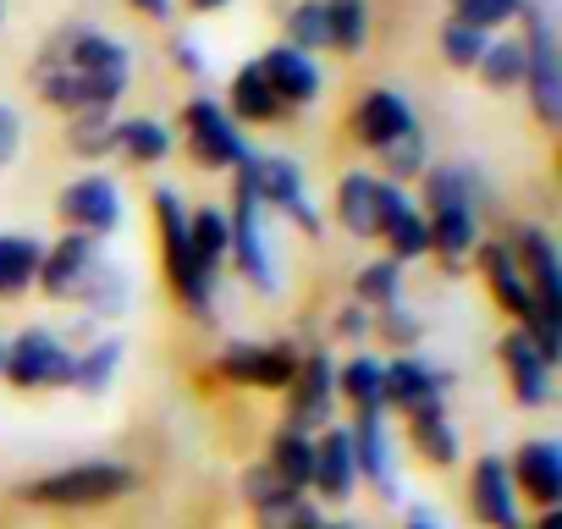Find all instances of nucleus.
Segmentation results:
<instances>
[{
  "mask_svg": "<svg viewBox=\"0 0 562 529\" xmlns=\"http://www.w3.org/2000/svg\"><path fill=\"white\" fill-rule=\"evenodd\" d=\"M138 78V56L122 34L100 29V23H61L56 34H45V45L29 61V89L45 111L67 116H89V111H122V100L133 94Z\"/></svg>",
  "mask_w": 562,
  "mask_h": 529,
  "instance_id": "1",
  "label": "nucleus"
},
{
  "mask_svg": "<svg viewBox=\"0 0 562 529\" xmlns=\"http://www.w3.org/2000/svg\"><path fill=\"white\" fill-rule=\"evenodd\" d=\"M430 232V259L441 264V277H463L474 264V248L491 237L485 232V177L469 160H436L419 188H414Z\"/></svg>",
  "mask_w": 562,
  "mask_h": 529,
  "instance_id": "2",
  "label": "nucleus"
},
{
  "mask_svg": "<svg viewBox=\"0 0 562 529\" xmlns=\"http://www.w3.org/2000/svg\"><path fill=\"white\" fill-rule=\"evenodd\" d=\"M149 232H155V259H160V277L171 304L182 309V320L193 326H215L221 315V277L199 271L193 248H188V199L171 182L149 188Z\"/></svg>",
  "mask_w": 562,
  "mask_h": 529,
  "instance_id": "3",
  "label": "nucleus"
},
{
  "mask_svg": "<svg viewBox=\"0 0 562 529\" xmlns=\"http://www.w3.org/2000/svg\"><path fill=\"white\" fill-rule=\"evenodd\" d=\"M127 496H138V469L127 458H78L18 485V502L40 513H100Z\"/></svg>",
  "mask_w": 562,
  "mask_h": 529,
  "instance_id": "4",
  "label": "nucleus"
},
{
  "mask_svg": "<svg viewBox=\"0 0 562 529\" xmlns=\"http://www.w3.org/2000/svg\"><path fill=\"white\" fill-rule=\"evenodd\" d=\"M232 182L248 188V199H254L265 215H281V221H288L299 237H310V243H321V237L331 232L326 210L315 204V188H310L304 160L288 155V149H248V160L232 171Z\"/></svg>",
  "mask_w": 562,
  "mask_h": 529,
  "instance_id": "5",
  "label": "nucleus"
},
{
  "mask_svg": "<svg viewBox=\"0 0 562 529\" xmlns=\"http://www.w3.org/2000/svg\"><path fill=\"white\" fill-rule=\"evenodd\" d=\"M171 127H177V149H188V160L199 171H210V177H232L248 160V149H254V138L226 116L221 94H210V89H193Z\"/></svg>",
  "mask_w": 562,
  "mask_h": 529,
  "instance_id": "6",
  "label": "nucleus"
},
{
  "mask_svg": "<svg viewBox=\"0 0 562 529\" xmlns=\"http://www.w3.org/2000/svg\"><path fill=\"white\" fill-rule=\"evenodd\" d=\"M518 40H524V89L518 94H524L535 127L557 133L562 127V40H557V18L546 0H529Z\"/></svg>",
  "mask_w": 562,
  "mask_h": 529,
  "instance_id": "7",
  "label": "nucleus"
},
{
  "mask_svg": "<svg viewBox=\"0 0 562 529\" xmlns=\"http://www.w3.org/2000/svg\"><path fill=\"white\" fill-rule=\"evenodd\" d=\"M299 353H304L299 337H237V342L215 348L210 381L232 386V392H276L281 397L299 370Z\"/></svg>",
  "mask_w": 562,
  "mask_h": 529,
  "instance_id": "8",
  "label": "nucleus"
},
{
  "mask_svg": "<svg viewBox=\"0 0 562 529\" xmlns=\"http://www.w3.org/2000/svg\"><path fill=\"white\" fill-rule=\"evenodd\" d=\"M0 386H12L18 397H45V392H67L72 386V342L45 326L29 320L7 337V370H0Z\"/></svg>",
  "mask_w": 562,
  "mask_h": 529,
  "instance_id": "9",
  "label": "nucleus"
},
{
  "mask_svg": "<svg viewBox=\"0 0 562 529\" xmlns=\"http://www.w3.org/2000/svg\"><path fill=\"white\" fill-rule=\"evenodd\" d=\"M226 226H232V248H226V271H237L259 299H281L288 277H281V259H276V243H270V215L248 199V188L232 182L226 193Z\"/></svg>",
  "mask_w": 562,
  "mask_h": 529,
  "instance_id": "10",
  "label": "nucleus"
},
{
  "mask_svg": "<svg viewBox=\"0 0 562 529\" xmlns=\"http://www.w3.org/2000/svg\"><path fill=\"white\" fill-rule=\"evenodd\" d=\"M56 221H61V232L111 243L127 226V188L105 166L100 171H72L61 182V193H56Z\"/></svg>",
  "mask_w": 562,
  "mask_h": 529,
  "instance_id": "11",
  "label": "nucleus"
},
{
  "mask_svg": "<svg viewBox=\"0 0 562 529\" xmlns=\"http://www.w3.org/2000/svg\"><path fill=\"white\" fill-rule=\"evenodd\" d=\"M281 425L293 430H326L337 425V353L326 342H304L299 353V370L281 392Z\"/></svg>",
  "mask_w": 562,
  "mask_h": 529,
  "instance_id": "12",
  "label": "nucleus"
},
{
  "mask_svg": "<svg viewBox=\"0 0 562 529\" xmlns=\"http://www.w3.org/2000/svg\"><path fill=\"white\" fill-rule=\"evenodd\" d=\"M452 370L436 364L430 353H397L381 364V414L386 419H414V414H436L452 408Z\"/></svg>",
  "mask_w": 562,
  "mask_h": 529,
  "instance_id": "13",
  "label": "nucleus"
},
{
  "mask_svg": "<svg viewBox=\"0 0 562 529\" xmlns=\"http://www.w3.org/2000/svg\"><path fill=\"white\" fill-rule=\"evenodd\" d=\"M502 243H507V254L518 264V277H524L535 309L562 320V248H557L551 226L546 221H513Z\"/></svg>",
  "mask_w": 562,
  "mask_h": 529,
  "instance_id": "14",
  "label": "nucleus"
},
{
  "mask_svg": "<svg viewBox=\"0 0 562 529\" xmlns=\"http://www.w3.org/2000/svg\"><path fill=\"white\" fill-rule=\"evenodd\" d=\"M105 254H111L105 243L78 237V232H56V237H45V259H40V282H34V293L50 299V304H78Z\"/></svg>",
  "mask_w": 562,
  "mask_h": 529,
  "instance_id": "15",
  "label": "nucleus"
},
{
  "mask_svg": "<svg viewBox=\"0 0 562 529\" xmlns=\"http://www.w3.org/2000/svg\"><path fill=\"white\" fill-rule=\"evenodd\" d=\"M496 370H502V381H507V397H513V408H524V414H540V408H551V397H557V364L524 337V331H502V342H496Z\"/></svg>",
  "mask_w": 562,
  "mask_h": 529,
  "instance_id": "16",
  "label": "nucleus"
},
{
  "mask_svg": "<svg viewBox=\"0 0 562 529\" xmlns=\"http://www.w3.org/2000/svg\"><path fill=\"white\" fill-rule=\"evenodd\" d=\"M408 127H419V111H414V100H408L403 89H392V83L364 89V94L353 100V111H348V144L364 149V155H381V149H386L392 138H403Z\"/></svg>",
  "mask_w": 562,
  "mask_h": 529,
  "instance_id": "17",
  "label": "nucleus"
},
{
  "mask_svg": "<svg viewBox=\"0 0 562 529\" xmlns=\"http://www.w3.org/2000/svg\"><path fill=\"white\" fill-rule=\"evenodd\" d=\"M353 436V463H359V491H375L381 502H403V474H397V430L386 414H359L348 419Z\"/></svg>",
  "mask_w": 562,
  "mask_h": 529,
  "instance_id": "18",
  "label": "nucleus"
},
{
  "mask_svg": "<svg viewBox=\"0 0 562 529\" xmlns=\"http://www.w3.org/2000/svg\"><path fill=\"white\" fill-rule=\"evenodd\" d=\"M463 507L480 529H513L524 524V502L507 480V458L502 452H474L469 474H463Z\"/></svg>",
  "mask_w": 562,
  "mask_h": 529,
  "instance_id": "19",
  "label": "nucleus"
},
{
  "mask_svg": "<svg viewBox=\"0 0 562 529\" xmlns=\"http://www.w3.org/2000/svg\"><path fill=\"white\" fill-rule=\"evenodd\" d=\"M254 61H259L270 94L288 105V116H304V111H315L326 100V67H321V56H304L293 45H270Z\"/></svg>",
  "mask_w": 562,
  "mask_h": 529,
  "instance_id": "20",
  "label": "nucleus"
},
{
  "mask_svg": "<svg viewBox=\"0 0 562 529\" xmlns=\"http://www.w3.org/2000/svg\"><path fill=\"white\" fill-rule=\"evenodd\" d=\"M507 458V480L518 491V502H529L535 513L562 507V447L551 436H524Z\"/></svg>",
  "mask_w": 562,
  "mask_h": 529,
  "instance_id": "21",
  "label": "nucleus"
},
{
  "mask_svg": "<svg viewBox=\"0 0 562 529\" xmlns=\"http://www.w3.org/2000/svg\"><path fill=\"white\" fill-rule=\"evenodd\" d=\"M375 243L386 259H397L403 271L419 259H430V232H425V210L414 199V188H392L381 182V226H375Z\"/></svg>",
  "mask_w": 562,
  "mask_h": 529,
  "instance_id": "22",
  "label": "nucleus"
},
{
  "mask_svg": "<svg viewBox=\"0 0 562 529\" xmlns=\"http://www.w3.org/2000/svg\"><path fill=\"white\" fill-rule=\"evenodd\" d=\"M310 496L321 507H348L359 496V463H353V436L348 419L315 430V474H310Z\"/></svg>",
  "mask_w": 562,
  "mask_h": 529,
  "instance_id": "23",
  "label": "nucleus"
},
{
  "mask_svg": "<svg viewBox=\"0 0 562 529\" xmlns=\"http://www.w3.org/2000/svg\"><path fill=\"white\" fill-rule=\"evenodd\" d=\"M342 237L353 243H375V226H381V177L370 166H348L331 188V215H326Z\"/></svg>",
  "mask_w": 562,
  "mask_h": 529,
  "instance_id": "24",
  "label": "nucleus"
},
{
  "mask_svg": "<svg viewBox=\"0 0 562 529\" xmlns=\"http://www.w3.org/2000/svg\"><path fill=\"white\" fill-rule=\"evenodd\" d=\"M474 277L485 282V293H491V304H496V315H502L507 326H524L529 315H540L502 237H485V243L474 248Z\"/></svg>",
  "mask_w": 562,
  "mask_h": 529,
  "instance_id": "25",
  "label": "nucleus"
},
{
  "mask_svg": "<svg viewBox=\"0 0 562 529\" xmlns=\"http://www.w3.org/2000/svg\"><path fill=\"white\" fill-rule=\"evenodd\" d=\"M221 105H226V116H232L243 133H248V127H281V122H293L288 105L270 94V83H265V72H259L254 56L232 67V78H226V89H221Z\"/></svg>",
  "mask_w": 562,
  "mask_h": 529,
  "instance_id": "26",
  "label": "nucleus"
},
{
  "mask_svg": "<svg viewBox=\"0 0 562 529\" xmlns=\"http://www.w3.org/2000/svg\"><path fill=\"white\" fill-rule=\"evenodd\" d=\"M397 447H408L414 463H425L430 474H447V469L463 463V430H458L452 408H436V414H414V419H403Z\"/></svg>",
  "mask_w": 562,
  "mask_h": 529,
  "instance_id": "27",
  "label": "nucleus"
},
{
  "mask_svg": "<svg viewBox=\"0 0 562 529\" xmlns=\"http://www.w3.org/2000/svg\"><path fill=\"white\" fill-rule=\"evenodd\" d=\"M177 155V127L166 116H149V111H122L116 116V160L133 166V171H155Z\"/></svg>",
  "mask_w": 562,
  "mask_h": 529,
  "instance_id": "28",
  "label": "nucleus"
},
{
  "mask_svg": "<svg viewBox=\"0 0 562 529\" xmlns=\"http://www.w3.org/2000/svg\"><path fill=\"white\" fill-rule=\"evenodd\" d=\"M122 370H127V342L116 331H94L89 342L72 348V386L67 392L100 403V397H111V386L122 381Z\"/></svg>",
  "mask_w": 562,
  "mask_h": 529,
  "instance_id": "29",
  "label": "nucleus"
},
{
  "mask_svg": "<svg viewBox=\"0 0 562 529\" xmlns=\"http://www.w3.org/2000/svg\"><path fill=\"white\" fill-rule=\"evenodd\" d=\"M133 299H138L133 271H127L116 254H105L100 271H94L89 288H83V299L72 304V315H83L89 326H111V320H127V315H133Z\"/></svg>",
  "mask_w": 562,
  "mask_h": 529,
  "instance_id": "30",
  "label": "nucleus"
},
{
  "mask_svg": "<svg viewBox=\"0 0 562 529\" xmlns=\"http://www.w3.org/2000/svg\"><path fill=\"white\" fill-rule=\"evenodd\" d=\"M259 463L288 485V491H304L310 496V474H315V436L310 430H293V425H276L265 436V452Z\"/></svg>",
  "mask_w": 562,
  "mask_h": 529,
  "instance_id": "31",
  "label": "nucleus"
},
{
  "mask_svg": "<svg viewBox=\"0 0 562 529\" xmlns=\"http://www.w3.org/2000/svg\"><path fill=\"white\" fill-rule=\"evenodd\" d=\"M326 12V56L359 61L375 40V7L370 0H321Z\"/></svg>",
  "mask_w": 562,
  "mask_h": 529,
  "instance_id": "32",
  "label": "nucleus"
},
{
  "mask_svg": "<svg viewBox=\"0 0 562 529\" xmlns=\"http://www.w3.org/2000/svg\"><path fill=\"white\" fill-rule=\"evenodd\" d=\"M381 353L359 348V353H337V408H348V419L359 414H381Z\"/></svg>",
  "mask_w": 562,
  "mask_h": 529,
  "instance_id": "33",
  "label": "nucleus"
},
{
  "mask_svg": "<svg viewBox=\"0 0 562 529\" xmlns=\"http://www.w3.org/2000/svg\"><path fill=\"white\" fill-rule=\"evenodd\" d=\"M40 259H45V237H34V232H0V304H18V299L34 293Z\"/></svg>",
  "mask_w": 562,
  "mask_h": 529,
  "instance_id": "34",
  "label": "nucleus"
},
{
  "mask_svg": "<svg viewBox=\"0 0 562 529\" xmlns=\"http://www.w3.org/2000/svg\"><path fill=\"white\" fill-rule=\"evenodd\" d=\"M116 116H122V111L67 116V122H61V149H67L83 171H100L105 160H116Z\"/></svg>",
  "mask_w": 562,
  "mask_h": 529,
  "instance_id": "35",
  "label": "nucleus"
},
{
  "mask_svg": "<svg viewBox=\"0 0 562 529\" xmlns=\"http://www.w3.org/2000/svg\"><path fill=\"white\" fill-rule=\"evenodd\" d=\"M370 160H375L370 171H375L381 182H392V188H419V177H425V171L436 166L425 122H419V127H408L403 138H392V144H386L381 155H370Z\"/></svg>",
  "mask_w": 562,
  "mask_h": 529,
  "instance_id": "36",
  "label": "nucleus"
},
{
  "mask_svg": "<svg viewBox=\"0 0 562 529\" xmlns=\"http://www.w3.org/2000/svg\"><path fill=\"white\" fill-rule=\"evenodd\" d=\"M188 248H193V264L210 277H226V248H232V226H226V210L221 204H188Z\"/></svg>",
  "mask_w": 562,
  "mask_h": 529,
  "instance_id": "37",
  "label": "nucleus"
},
{
  "mask_svg": "<svg viewBox=\"0 0 562 529\" xmlns=\"http://www.w3.org/2000/svg\"><path fill=\"white\" fill-rule=\"evenodd\" d=\"M348 299L359 304V309H386V304H403L408 299V271L397 259H386V254H370L359 271H353V282H348Z\"/></svg>",
  "mask_w": 562,
  "mask_h": 529,
  "instance_id": "38",
  "label": "nucleus"
},
{
  "mask_svg": "<svg viewBox=\"0 0 562 529\" xmlns=\"http://www.w3.org/2000/svg\"><path fill=\"white\" fill-rule=\"evenodd\" d=\"M425 337H430V320H425L408 299H403V304H386V309L370 315V342H381L392 359H397V353H419Z\"/></svg>",
  "mask_w": 562,
  "mask_h": 529,
  "instance_id": "39",
  "label": "nucleus"
},
{
  "mask_svg": "<svg viewBox=\"0 0 562 529\" xmlns=\"http://www.w3.org/2000/svg\"><path fill=\"white\" fill-rule=\"evenodd\" d=\"M474 78H480L491 94H518V89H524V40H518V29H513V34H496V40L485 45Z\"/></svg>",
  "mask_w": 562,
  "mask_h": 529,
  "instance_id": "40",
  "label": "nucleus"
},
{
  "mask_svg": "<svg viewBox=\"0 0 562 529\" xmlns=\"http://www.w3.org/2000/svg\"><path fill=\"white\" fill-rule=\"evenodd\" d=\"M529 12V0H447V18L463 23V29H480L485 40L496 34H513Z\"/></svg>",
  "mask_w": 562,
  "mask_h": 529,
  "instance_id": "41",
  "label": "nucleus"
},
{
  "mask_svg": "<svg viewBox=\"0 0 562 529\" xmlns=\"http://www.w3.org/2000/svg\"><path fill=\"white\" fill-rule=\"evenodd\" d=\"M248 513H254V529H321L326 524V507L304 491H281V496H270Z\"/></svg>",
  "mask_w": 562,
  "mask_h": 529,
  "instance_id": "42",
  "label": "nucleus"
},
{
  "mask_svg": "<svg viewBox=\"0 0 562 529\" xmlns=\"http://www.w3.org/2000/svg\"><path fill=\"white\" fill-rule=\"evenodd\" d=\"M276 45H293L304 56H326V12H321V0H288V7H281V40Z\"/></svg>",
  "mask_w": 562,
  "mask_h": 529,
  "instance_id": "43",
  "label": "nucleus"
},
{
  "mask_svg": "<svg viewBox=\"0 0 562 529\" xmlns=\"http://www.w3.org/2000/svg\"><path fill=\"white\" fill-rule=\"evenodd\" d=\"M485 45H491V40H485L480 29H463V23H452V18L436 29V56H441V67H447V72H469V78H474V67H480Z\"/></svg>",
  "mask_w": 562,
  "mask_h": 529,
  "instance_id": "44",
  "label": "nucleus"
},
{
  "mask_svg": "<svg viewBox=\"0 0 562 529\" xmlns=\"http://www.w3.org/2000/svg\"><path fill=\"white\" fill-rule=\"evenodd\" d=\"M166 67L182 78V83H210V50L193 29H166Z\"/></svg>",
  "mask_w": 562,
  "mask_h": 529,
  "instance_id": "45",
  "label": "nucleus"
},
{
  "mask_svg": "<svg viewBox=\"0 0 562 529\" xmlns=\"http://www.w3.org/2000/svg\"><path fill=\"white\" fill-rule=\"evenodd\" d=\"M326 337H331L337 348H348V353L370 348V309H359L353 299H342V304L326 315ZM337 348H331V353H337Z\"/></svg>",
  "mask_w": 562,
  "mask_h": 529,
  "instance_id": "46",
  "label": "nucleus"
},
{
  "mask_svg": "<svg viewBox=\"0 0 562 529\" xmlns=\"http://www.w3.org/2000/svg\"><path fill=\"white\" fill-rule=\"evenodd\" d=\"M23 149H29V116H23L18 100L0 94V177L23 160Z\"/></svg>",
  "mask_w": 562,
  "mask_h": 529,
  "instance_id": "47",
  "label": "nucleus"
},
{
  "mask_svg": "<svg viewBox=\"0 0 562 529\" xmlns=\"http://www.w3.org/2000/svg\"><path fill=\"white\" fill-rule=\"evenodd\" d=\"M237 485H243V502H248V507H259V502H270V496H281V491H288V485H281V480H276V474H270L259 458H254V463L237 474Z\"/></svg>",
  "mask_w": 562,
  "mask_h": 529,
  "instance_id": "48",
  "label": "nucleus"
},
{
  "mask_svg": "<svg viewBox=\"0 0 562 529\" xmlns=\"http://www.w3.org/2000/svg\"><path fill=\"white\" fill-rule=\"evenodd\" d=\"M122 7L138 23H155V29H177V18H182V0H122Z\"/></svg>",
  "mask_w": 562,
  "mask_h": 529,
  "instance_id": "49",
  "label": "nucleus"
},
{
  "mask_svg": "<svg viewBox=\"0 0 562 529\" xmlns=\"http://www.w3.org/2000/svg\"><path fill=\"white\" fill-rule=\"evenodd\" d=\"M403 529H447V518H441L430 502H408V507H403Z\"/></svg>",
  "mask_w": 562,
  "mask_h": 529,
  "instance_id": "50",
  "label": "nucleus"
},
{
  "mask_svg": "<svg viewBox=\"0 0 562 529\" xmlns=\"http://www.w3.org/2000/svg\"><path fill=\"white\" fill-rule=\"evenodd\" d=\"M232 7H237V0H182V12H193V18H221Z\"/></svg>",
  "mask_w": 562,
  "mask_h": 529,
  "instance_id": "51",
  "label": "nucleus"
},
{
  "mask_svg": "<svg viewBox=\"0 0 562 529\" xmlns=\"http://www.w3.org/2000/svg\"><path fill=\"white\" fill-rule=\"evenodd\" d=\"M529 529H562V507H551V513H535V518H529Z\"/></svg>",
  "mask_w": 562,
  "mask_h": 529,
  "instance_id": "52",
  "label": "nucleus"
},
{
  "mask_svg": "<svg viewBox=\"0 0 562 529\" xmlns=\"http://www.w3.org/2000/svg\"><path fill=\"white\" fill-rule=\"evenodd\" d=\"M321 529H359V524H353V518H326Z\"/></svg>",
  "mask_w": 562,
  "mask_h": 529,
  "instance_id": "53",
  "label": "nucleus"
},
{
  "mask_svg": "<svg viewBox=\"0 0 562 529\" xmlns=\"http://www.w3.org/2000/svg\"><path fill=\"white\" fill-rule=\"evenodd\" d=\"M7 23H12V0H0V34H7Z\"/></svg>",
  "mask_w": 562,
  "mask_h": 529,
  "instance_id": "54",
  "label": "nucleus"
},
{
  "mask_svg": "<svg viewBox=\"0 0 562 529\" xmlns=\"http://www.w3.org/2000/svg\"><path fill=\"white\" fill-rule=\"evenodd\" d=\"M0 370H7V331H0Z\"/></svg>",
  "mask_w": 562,
  "mask_h": 529,
  "instance_id": "55",
  "label": "nucleus"
},
{
  "mask_svg": "<svg viewBox=\"0 0 562 529\" xmlns=\"http://www.w3.org/2000/svg\"><path fill=\"white\" fill-rule=\"evenodd\" d=\"M359 529H375V524H359Z\"/></svg>",
  "mask_w": 562,
  "mask_h": 529,
  "instance_id": "56",
  "label": "nucleus"
}]
</instances>
